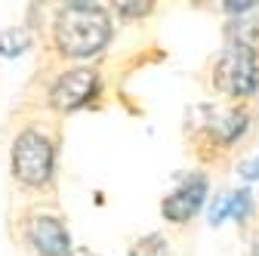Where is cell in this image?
<instances>
[{"instance_id": "cell-4", "label": "cell", "mask_w": 259, "mask_h": 256, "mask_svg": "<svg viewBox=\"0 0 259 256\" xmlns=\"http://www.w3.org/2000/svg\"><path fill=\"white\" fill-rule=\"evenodd\" d=\"M96 90H99V74L93 68H74V71H65L56 80V87L50 93V102L56 111H74L93 99Z\"/></svg>"}, {"instance_id": "cell-8", "label": "cell", "mask_w": 259, "mask_h": 256, "mask_svg": "<svg viewBox=\"0 0 259 256\" xmlns=\"http://www.w3.org/2000/svg\"><path fill=\"white\" fill-rule=\"evenodd\" d=\"M28 47V34L22 28H7V31H0V56H19L22 50Z\"/></svg>"}, {"instance_id": "cell-10", "label": "cell", "mask_w": 259, "mask_h": 256, "mask_svg": "<svg viewBox=\"0 0 259 256\" xmlns=\"http://www.w3.org/2000/svg\"><path fill=\"white\" fill-rule=\"evenodd\" d=\"M114 4L120 7L123 16H145V13H151L154 0H114Z\"/></svg>"}, {"instance_id": "cell-5", "label": "cell", "mask_w": 259, "mask_h": 256, "mask_svg": "<svg viewBox=\"0 0 259 256\" xmlns=\"http://www.w3.org/2000/svg\"><path fill=\"white\" fill-rule=\"evenodd\" d=\"M207 198V176L204 173H191L179 182V188L173 195H167L164 201V216L170 222H188L194 213L204 207Z\"/></svg>"}, {"instance_id": "cell-2", "label": "cell", "mask_w": 259, "mask_h": 256, "mask_svg": "<svg viewBox=\"0 0 259 256\" xmlns=\"http://www.w3.org/2000/svg\"><path fill=\"white\" fill-rule=\"evenodd\" d=\"M213 87L225 96H253L259 90V56L253 44H229L213 65Z\"/></svg>"}, {"instance_id": "cell-3", "label": "cell", "mask_w": 259, "mask_h": 256, "mask_svg": "<svg viewBox=\"0 0 259 256\" xmlns=\"http://www.w3.org/2000/svg\"><path fill=\"white\" fill-rule=\"evenodd\" d=\"M13 173L22 185H47L53 173V142L37 130H25L13 145Z\"/></svg>"}, {"instance_id": "cell-11", "label": "cell", "mask_w": 259, "mask_h": 256, "mask_svg": "<svg viewBox=\"0 0 259 256\" xmlns=\"http://www.w3.org/2000/svg\"><path fill=\"white\" fill-rule=\"evenodd\" d=\"M256 7H259V0H222V10L229 16H247Z\"/></svg>"}, {"instance_id": "cell-7", "label": "cell", "mask_w": 259, "mask_h": 256, "mask_svg": "<svg viewBox=\"0 0 259 256\" xmlns=\"http://www.w3.org/2000/svg\"><path fill=\"white\" fill-rule=\"evenodd\" d=\"M250 191L247 188H238V191H229V195H222L219 201H216V207H213V213H210V222L213 226H219V222H225V219H238V222H244L247 216H250Z\"/></svg>"}, {"instance_id": "cell-9", "label": "cell", "mask_w": 259, "mask_h": 256, "mask_svg": "<svg viewBox=\"0 0 259 256\" xmlns=\"http://www.w3.org/2000/svg\"><path fill=\"white\" fill-rule=\"evenodd\" d=\"M130 256H170V250H167V241H164V238L151 235V238L139 241V244L133 247V253H130Z\"/></svg>"}, {"instance_id": "cell-1", "label": "cell", "mask_w": 259, "mask_h": 256, "mask_svg": "<svg viewBox=\"0 0 259 256\" xmlns=\"http://www.w3.org/2000/svg\"><path fill=\"white\" fill-rule=\"evenodd\" d=\"M53 37L62 56H93L111 37V22L99 7L68 4L53 25Z\"/></svg>"}, {"instance_id": "cell-12", "label": "cell", "mask_w": 259, "mask_h": 256, "mask_svg": "<svg viewBox=\"0 0 259 256\" xmlns=\"http://www.w3.org/2000/svg\"><path fill=\"white\" fill-rule=\"evenodd\" d=\"M238 170H241V176H244V179H259V154H256V157H250V161H244Z\"/></svg>"}, {"instance_id": "cell-6", "label": "cell", "mask_w": 259, "mask_h": 256, "mask_svg": "<svg viewBox=\"0 0 259 256\" xmlns=\"http://www.w3.org/2000/svg\"><path fill=\"white\" fill-rule=\"evenodd\" d=\"M31 244L37 247L40 256H68L71 253V238L62 229V222L53 216H34L28 226Z\"/></svg>"}, {"instance_id": "cell-13", "label": "cell", "mask_w": 259, "mask_h": 256, "mask_svg": "<svg viewBox=\"0 0 259 256\" xmlns=\"http://www.w3.org/2000/svg\"><path fill=\"white\" fill-rule=\"evenodd\" d=\"M250 256H259V238L253 241V250H250Z\"/></svg>"}, {"instance_id": "cell-14", "label": "cell", "mask_w": 259, "mask_h": 256, "mask_svg": "<svg viewBox=\"0 0 259 256\" xmlns=\"http://www.w3.org/2000/svg\"><path fill=\"white\" fill-rule=\"evenodd\" d=\"M65 4H90V0H65Z\"/></svg>"}]
</instances>
